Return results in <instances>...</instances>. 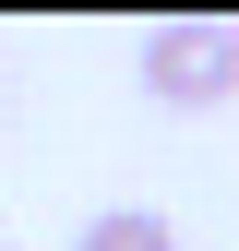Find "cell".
Wrapping results in <instances>:
<instances>
[{
    "mask_svg": "<svg viewBox=\"0 0 239 251\" xmlns=\"http://www.w3.org/2000/svg\"><path fill=\"white\" fill-rule=\"evenodd\" d=\"M143 96L156 108H227L239 96V24L227 12H167L143 36Z\"/></svg>",
    "mask_w": 239,
    "mask_h": 251,
    "instance_id": "cell-1",
    "label": "cell"
},
{
    "mask_svg": "<svg viewBox=\"0 0 239 251\" xmlns=\"http://www.w3.org/2000/svg\"><path fill=\"white\" fill-rule=\"evenodd\" d=\"M72 251H179V227H167L156 203H108V215L72 227Z\"/></svg>",
    "mask_w": 239,
    "mask_h": 251,
    "instance_id": "cell-2",
    "label": "cell"
}]
</instances>
